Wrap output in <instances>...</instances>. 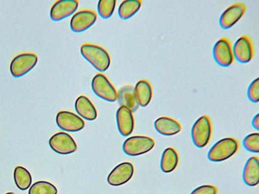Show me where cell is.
<instances>
[{
    "label": "cell",
    "mask_w": 259,
    "mask_h": 194,
    "mask_svg": "<svg viewBox=\"0 0 259 194\" xmlns=\"http://www.w3.org/2000/svg\"><path fill=\"white\" fill-rule=\"evenodd\" d=\"M80 53L83 58L99 71L104 72L110 66V54L100 45L92 43H83L80 47Z\"/></svg>",
    "instance_id": "1"
},
{
    "label": "cell",
    "mask_w": 259,
    "mask_h": 194,
    "mask_svg": "<svg viewBox=\"0 0 259 194\" xmlns=\"http://www.w3.org/2000/svg\"><path fill=\"white\" fill-rule=\"evenodd\" d=\"M239 147L238 140L228 137L217 141L208 153V158L213 162H221L233 156Z\"/></svg>",
    "instance_id": "2"
},
{
    "label": "cell",
    "mask_w": 259,
    "mask_h": 194,
    "mask_svg": "<svg viewBox=\"0 0 259 194\" xmlns=\"http://www.w3.org/2000/svg\"><path fill=\"white\" fill-rule=\"evenodd\" d=\"M212 131L211 120L206 115L198 118L194 123L191 130V136L194 144L202 148L209 142Z\"/></svg>",
    "instance_id": "3"
},
{
    "label": "cell",
    "mask_w": 259,
    "mask_h": 194,
    "mask_svg": "<svg viewBox=\"0 0 259 194\" xmlns=\"http://www.w3.org/2000/svg\"><path fill=\"white\" fill-rule=\"evenodd\" d=\"M155 144V140L149 136L135 135L127 138L124 141L122 150L128 156H136L149 152Z\"/></svg>",
    "instance_id": "4"
},
{
    "label": "cell",
    "mask_w": 259,
    "mask_h": 194,
    "mask_svg": "<svg viewBox=\"0 0 259 194\" xmlns=\"http://www.w3.org/2000/svg\"><path fill=\"white\" fill-rule=\"evenodd\" d=\"M37 61L38 57L33 53H20L15 56L10 63L11 73L15 77H21L32 70Z\"/></svg>",
    "instance_id": "5"
},
{
    "label": "cell",
    "mask_w": 259,
    "mask_h": 194,
    "mask_svg": "<svg viewBox=\"0 0 259 194\" xmlns=\"http://www.w3.org/2000/svg\"><path fill=\"white\" fill-rule=\"evenodd\" d=\"M91 86L94 93L100 98L108 102L117 100V90L105 74L99 73L95 75Z\"/></svg>",
    "instance_id": "6"
},
{
    "label": "cell",
    "mask_w": 259,
    "mask_h": 194,
    "mask_svg": "<svg viewBox=\"0 0 259 194\" xmlns=\"http://www.w3.org/2000/svg\"><path fill=\"white\" fill-rule=\"evenodd\" d=\"M212 52L215 61L221 66L228 67L235 60L233 46L228 38L222 37L218 40L213 46Z\"/></svg>",
    "instance_id": "7"
},
{
    "label": "cell",
    "mask_w": 259,
    "mask_h": 194,
    "mask_svg": "<svg viewBox=\"0 0 259 194\" xmlns=\"http://www.w3.org/2000/svg\"><path fill=\"white\" fill-rule=\"evenodd\" d=\"M50 148L56 153L61 155H68L77 150V144L72 137L67 133L59 132L50 138Z\"/></svg>",
    "instance_id": "8"
},
{
    "label": "cell",
    "mask_w": 259,
    "mask_h": 194,
    "mask_svg": "<svg viewBox=\"0 0 259 194\" xmlns=\"http://www.w3.org/2000/svg\"><path fill=\"white\" fill-rule=\"evenodd\" d=\"M97 18V14L93 10H80L72 15L70 22V28L74 32L84 31L94 24Z\"/></svg>",
    "instance_id": "9"
},
{
    "label": "cell",
    "mask_w": 259,
    "mask_h": 194,
    "mask_svg": "<svg viewBox=\"0 0 259 194\" xmlns=\"http://www.w3.org/2000/svg\"><path fill=\"white\" fill-rule=\"evenodd\" d=\"M58 126L68 132H77L85 125L84 120L77 115L68 111H59L56 117Z\"/></svg>",
    "instance_id": "10"
},
{
    "label": "cell",
    "mask_w": 259,
    "mask_h": 194,
    "mask_svg": "<svg viewBox=\"0 0 259 194\" xmlns=\"http://www.w3.org/2000/svg\"><path fill=\"white\" fill-rule=\"evenodd\" d=\"M235 58L241 63L250 62L254 55V49L252 40L247 35H243L235 42L233 46Z\"/></svg>",
    "instance_id": "11"
},
{
    "label": "cell",
    "mask_w": 259,
    "mask_h": 194,
    "mask_svg": "<svg viewBox=\"0 0 259 194\" xmlns=\"http://www.w3.org/2000/svg\"><path fill=\"white\" fill-rule=\"evenodd\" d=\"M134 173L133 165L128 162L117 165L109 174L107 182L112 186H119L128 182Z\"/></svg>",
    "instance_id": "12"
},
{
    "label": "cell",
    "mask_w": 259,
    "mask_h": 194,
    "mask_svg": "<svg viewBox=\"0 0 259 194\" xmlns=\"http://www.w3.org/2000/svg\"><path fill=\"white\" fill-rule=\"evenodd\" d=\"M246 9V6L243 3H236L229 6L220 17L221 26L224 29L231 27L243 16Z\"/></svg>",
    "instance_id": "13"
},
{
    "label": "cell",
    "mask_w": 259,
    "mask_h": 194,
    "mask_svg": "<svg viewBox=\"0 0 259 194\" xmlns=\"http://www.w3.org/2000/svg\"><path fill=\"white\" fill-rule=\"evenodd\" d=\"M78 6L77 0L56 1L50 10V17L54 21H60L74 13Z\"/></svg>",
    "instance_id": "14"
},
{
    "label": "cell",
    "mask_w": 259,
    "mask_h": 194,
    "mask_svg": "<svg viewBox=\"0 0 259 194\" xmlns=\"http://www.w3.org/2000/svg\"><path fill=\"white\" fill-rule=\"evenodd\" d=\"M116 118L118 131L122 135L126 136L132 133L135 121L133 112L130 109L121 106L116 112Z\"/></svg>",
    "instance_id": "15"
},
{
    "label": "cell",
    "mask_w": 259,
    "mask_h": 194,
    "mask_svg": "<svg viewBox=\"0 0 259 194\" xmlns=\"http://www.w3.org/2000/svg\"><path fill=\"white\" fill-rule=\"evenodd\" d=\"M156 130L161 134L170 136L180 132L182 129L181 124L176 119L168 116H161L154 122Z\"/></svg>",
    "instance_id": "16"
},
{
    "label": "cell",
    "mask_w": 259,
    "mask_h": 194,
    "mask_svg": "<svg viewBox=\"0 0 259 194\" xmlns=\"http://www.w3.org/2000/svg\"><path fill=\"white\" fill-rule=\"evenodd\" d=\"M75 110L82 118L93 121L97 117V109L91 101L85 95H81L76 100L74 104Z\"/></svg>",
    "instance_id": "17"
},
{
    "label": "cell",
    "mask_w": 259,
    "mask_h": 194,
    "mask_svg": "<svg viewBox=\"0 0 259 194\" xmlns=\"http://www.w3.org/2000/svg\"><path fill=\"white\" fill-rule=\"evenodd\" d=\"M243 179L246 184L254 186L259 183V159L257 156L250 158L246 162L243 172Z\"/></svg>",
    "instance_id": "18"
},
{
    "label": "cell",
    "mask_w": 259,
    "mask_h": 194,
    "mask_svg": "<svg viewBox=\"0 0 259 194\" xmlns=\"http://www.w3.org/2000/svg\"><path fill=\"white\" fill-rule=\"evenodd\" d=\"M134 92L138 105L142 107L147 106L153 95V89L150 82L146 79H141L136 84Z\"/></svg>",
    "instance_id": "19"
},
{
    "label": "cell",
    "mask_w": 259,
    "mask_h": 194,
    "mask_svg": "<svg viewBox=\"0 0 259 194\" xmlns=\"http://www.w3.org/2000/svg\"><path fill=\"white\" fill-rule=\"evenodd\" d=\"M117 100L120 106H124L133 112L137 110L138 105L135 95L134 87L131 85H125L117 90Z\"/></svg>",
    "instance_id": "20"
},
{
    "label": "cell",
    "mask_w": 259,
    "mask_h": 194,
    "mask_svg": "<svg viewBox=\"0 0 259 194\" xmlns=\"http://www.w3.org/2000/svg\"><path fill=\"white\" fill-rule=\"evenodd\" d=\"M179 156L177 151L172 147H168L163 151L160 161V168L164 173L173 171L177 167Z\"/></svg>",
    "instance_id": "21"
},
{
    "label": "cell",
    "mask_w": 259,
    "mask_h": 194,
    "mask_svg": "<svg viewBox=\"0 0 259 194\" xmlns=\"http://www.w3.org/2000/svg\"><path fill=\"white\" fill-rule=\"evenodd\" d=\"M14 179L17 187L22 190L27 189L32 183V177L30 172L25 168L20 166L15 168Z\"/></svg>",
    "instance_id": "22"
},
{
    "label": "cell",
    "mask_w": 259,
    "mask_h": 194,
    "mask_svg": "<svg viewBox=\"0 0 259 194\" xmlns=\"http://www.w3.org/2000/svg\"><path fill=\"white\" fill-rule=\"evenodd\" d=\"M141 0H125L122 1L118 8L119 17L123 19H127L132 17L140 9L142 5Z\"/></svg>",
    "instance_id": "23"
},
{
    "label": "cell",
    "mask_w": 259,
    "mask_h": 194,
    "mask_svg": "<svg viewBox=\"0 0 259 194\" xmlns=\"http://www.w3.org/2000/svg\"><path fill=\"white\" fill-rule=\"evenodd\" d=\"M58 190L52 183L46 181L34 183L28 190V194H57Z\"/></svg>",
    "instance_id": "24"
},
{
    "label": "cell",
    "mask_w": 259,
    "mask_h": 194,
    "mask_svg": "<svg viewBox=\"0 0 259 194\" xmlns=\"http://www.w3.org/2000/svg\"><path fill=\"white\" fill-rule=\"evenodd\" d=\"M116 0H101L98 3L97 9L101 17L106 19L113 14L116 6Z\"/></svg>",
    "instance_id": "25"
},
{
    "label": "cell",
    "mask_w": 259,
    "mask_h": 194,
    "mask_svg": "<svg viewBox=\"0 0 259 194\" xmlns=\"http://www.w3.org/2000/svg\"><path fill=\"white\" fill-rule=\"evenodd\" d=\"M244 148L253 153L259 152V133L254 132L247 135L243 141Z\"/></svg>",
    "instance_id": "26"
},
{
    "label": "cell",
    "mask_w": 259,
    "mask_h": 194,
    "mask_svg": "<svg viewBox=\"0 0 259 194\" xmlns=\"http://www.w3.org/2000/svg\"><path fill=\"white\" fill-rule=\"evenodd\" d=\"M248 98L253 103L258 102L259 100V80L258 78L254 79L249 85L247 90Z\"/></svg>",
    "instance_id": "27"
},
{
    "label": "cell",
    "mask_w": 259,
    "mask_h": 194,
    "mask_svg": "<svg viewBox=\"0 0 259 194\" xmlns=\"http://www.w3.org/2000/svg\"><path fill=\"white\" fill-rule=\"evenodd\" d=\"M216 186L212 185H203L194 189L190 194H217Z\"/></svg>",
    "instance_id": "28"
},
{
    "label": "cell",
    "mask_w": 259,
    "mask_h": 194,
    "mask_svg": "<svg viewBox=\"0 0 259 194\" xmlns=\"http://www.w3.org/2000/svg\"><path fill=\"white\" fill-rule=\"evenodd\" d=\"M252 125L256 130L259 129V116L257 114L253 118L252 121Z\"/></svg>",
    "instance_id": "29"
},
{
    "label": "cell",
    "mask_w": 259,
    "mask_h": 194,
    "mask_svg": "<svg viewBox=\"0 0 259 194\" xmlns=\"http://www.w3.org/2000/svg\"><path fill=\"white\" fill-rule=\"evenodd\" d=\"M5 194H15V193L14 192H7V193H5Z\"/></svg>",
    "instance_id": "30"
}]
</instances>
